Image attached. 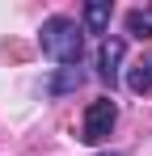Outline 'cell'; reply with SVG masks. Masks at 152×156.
<instances>
[{
	"instance_id": "obj_1",
	"label": "cell",
	"mask_w": 152,
	"mask_h": 156,
	"mask_svg": "<svg viewBox=\"0 0 152 156\" xmlns=\"http://www.w3.org/2000/svg\"><path fill=\"white\" fill-rule=\"evenodd\" d=\"M38 42L42 55L63 63V68H80V55H85V30L76 26L72 17H47L38 30Z\"/></svg>"
},
{
	"instance_id": "obj_2",
	"label": "cell",
	"mask_w": 152,
	"mask_h": 156,
	"mask_svg": "<svg viewBox=\"0 0 152 156\" xmlns=\"http://www.w3.org/2000/svg\"><path fill=\"white\" fill-rule=\"evenodd\" d=\"M114 122H118V105L110 101V97H97V101H89V110H85V127H80V139L97 148V144H106V139H110Z\"/></svg>"
},
{
	"instance_id": "obj_3",
	"label": "cell",
	"mask_w": 152,
	"mask_h": 156,
	"mask_svg": "<svg viewBox=\"0 0 152 156\" xmlns=\"http://www.w3.org/2000/svg\"><path fill=\"white\" fill-rule=\"evenodd\" d=\"M123 51H127V42H123V38H101V47H97V72H101V80H106L110 89H114V80H118Z\"/></svg>"
},
{
	"instance_id": "obj_4",
	"label": "cell",
	"mask_w": 152,
	"mask_h": 156,
	"mask_svg": "<svg viewBox=\"0 0 152 156\" xmlns=\"http://www.w3.org/2000/svg\"><path fill=\"white\" fill-rule=\"evenodd\" d=\"M127 89H131V93H152V51H144L135 63H131V72H127Z\"/></svg>"
},
{
	"instance_id": "obj_5",
	"label": "cell",
	"mask_w": 152,
	"mask_h": 156,
	"mask_svg": "<svg viewBox=\"0 0 152 156\" xmlns=\"http://www.w3.org/2000/svg\"><path fill=\"white\" fill-rule=\"evenodd\" d=\"M85 30L89 34H106L110 30V4L106 0H89L85 4Z\"/></svg>"
},
{
	"instance_id": "obj_6",
	"label": "cell",
	"mask_w": 152,
	"mask_h": 156,
	"mask_svg": "<svg viewBox=\"0 0 152 156\" xmlns=\"http://www.w3.org/2000/svg\"><path fill=\"white\" fill-rule=\"evenodd\" d=\"M127 34H135V38H152V4L127 13Z\"/></svg>"
},
{
	"instance_id": "obj_7",
	"label": "cell",
	"mask_w": 152,
	"mask_h": 156,
	"mask_svg": "<svg viewBox=\"0 0 152 156\" xmlns=\"http://www.w3.org/2000/svg\"><path fill=\"white\" fill-rule=\"evenodd\" d=\"M80 80H85V72H80V68H63L59 76L51 80V93L59 97V93H68V89H80Z\"/></svg>"
},
{
	"instance_id": "obj_8",
	"label": "cell",
	"mask_w": 152,
	"mask_h": 156,
	"mask_svg": "<svg viewBox=\"0 0 152 156\" xmlns=\"http://www.w3.org/2000/svg\"><path fill=\"white\" fill-rule=\"evenodd\" d=\"M101 156H123V152H101Z\"/></svg>"
}]
</instances>
